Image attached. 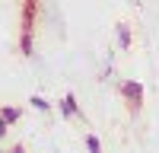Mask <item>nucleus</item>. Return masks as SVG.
<instances>
[{"instance_id":"f257e3e1","label":"nucleus","mask_w":159,"mask_h":153,"mask_svg":"<svg viewBox=\"0 0 159 153\" xmlns=\"http://www.w3.org/2000/svg\"><path fill=\"white\" fill-rule=\"evenodd\" d=\"M118 93H121V99L127 102L130 112H140V105H143V86L137 80H124L121 86H118Z\"/></svg>"},{"instance_id":"f03ea898","label":"nucleus","mask_w":159,"mask_h":153,"mask_svg":"<svg viewBox=\"0 0 159 153\" xmlns=\"http://www.w3.org/2000/svg\"><path fill=\"white\" fill-rule=\"evenodd\" d=\"M61 115H64V118H76V115H80V105H76V96L73 93H67L61 99Z\"/></svg>"},{"instance_id":"7ed1b4c3","label":"nucleus","mask_w":159,"mask_h":153,"mask_svg":"<svg viewBox=\"0 0 159 153\" xmlns=\"http://www.w3.org/2000/svg\"><path fill=\"white\" fill-rule=\"evenodd\" d=\"M115 35H118V45H121V51H127V48H130V29H127V22H118Z\"/></svg>"},{"instance_id":"20e7f679","label":"nucleus","mask_w":159,"mask_h":153,"mask_svg":"<svg viewBox=\"0 0 159 153\" xmlns=\"http://www.w3.org/2000/svg\"><path fill=\"white\" fill-rule=\"evenodd\" d=\"M0 115H3V121H7V124H16V121L22 118V109H16V105H7V109H0Z\"/></svg>"},{"instance_id":"39448f33","label":"nucleus","mask_w":159,"mask_h":153,"mask_svg":"<svg viewBox=\"0 0 159 153\" xmlns=\"http://www.w3.org/2000/svg\"><path fill=\"white\" fill-rule=\"evenodd\" d=\"M86 150H89V153H102V144H99L96 134H86Z\"/></svg>"},{"instance_id":"423d86ee","label":"nucleus","mask_w":159,"mask_h":153,"mask_svg":"<svg viewBox=\"0 0 159 153\" xmlns=\"http://www.w3.org/2000/svg\"><path fill=\"white\" fill-rule=\"evenodd\" d=\"M29 102H32V109H38V112H48V109H51V102H48V99H42V96H32Z\"/></svg>"},{"instance_id":"0eeeda50","label":"nucleus","mask_w":159,"mask_h":153,"mask_svg":"<svg viewBox=\"0 0 159 153\" xmlns=\"http://www.w3.org/2000/svg\"><path fill=\"white\" fill-rule=\"evenodd\" d=\"M7 131H10V124H7V121H3V115H0V137H3V134H7Z\"/></svg>"},{"instance_id":"6e6552de","label":"nucleus","mask_w":159,"mask_h":153,"mask_svg":"<svg viewBox=\"0 0 159 153\" xmlns=\"http://www.w3.org/2000/svg\"><path fill=\"white\" fill-rule=\"evenodd\" d=\"M10 153H25V150H22V144H16V147H13Z\"/></svg>"},{"instance_id":"1a4fd4ad","label":"nucleus","mask_w":159,"mask_h":153,"mask_svg":"<svg viewBox=\"0 0 159 153\" xmlns=\"http://www.w3.org/2000/svg\"><path fill=\"white\" fill-rule=\"evenodd\" d=\"M0 153H3V150H0Z\"/></svg>"}]
</instances>
